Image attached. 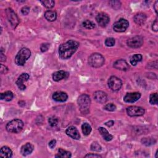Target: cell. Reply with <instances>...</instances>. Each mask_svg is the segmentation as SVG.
<instances>
[{
	"label": "cell",
	"mask_w": 158,
	"mask_h": 158,
	"mask_svg": "<svg viewBox=\"0 0 158 158\" xmlns=\"http://www.w3.org/2000/svg\"><path fill=\"white\" fill-rule=\"evenodd\" d=\"M79 43L74 40H69L59 47V55L62 59H69L77 51Z\"/></svg>",
	"instance_id": "6da1fadb"
},
{
	"label": "cell",
	"mask_w": 158,
	"mask_h": 158,
	"mask_svg": "<svg viewBox=\"0 0 158 158\" xmlns=\"http://www.w3.org/2000/svg\"><path fill=\"white\" fill-rule=\"evenodd\" d=\"M77 103L79 109L83 114H88L90 112L91 100L88 94H83L80 95L77 100Z\"/></svg>",
	"instance_id": "7a4b0ae2"
},
{
	"label": "cell",
	"mask_w": 158,
	"mask_h": 158,
	"mask_svg": "<svg viewBox=\"0 0 158 158\" xmlns=\"http://www.w3.org/2000/svg\"><path fill=\"white\" fill-rule=\"evenodd\" d=\"M31 56V51L27 48H23L18 52L14 62L17 66H24Z\"/></svg>",
	"instance_id": "3957f363"
},
{
	"label": "cell",
	"mask_w": 158,
	"mask_h": 158,
	"mask_svg": "<svg viewBox=\"0 0 158 158\" xmlns=\"http://www.w3.org/2000/svg\"><path fill=\"white\" fill-rule=\"evenodd\" d=\"M24 127V122L20 119H14L6 125V130L9 133H18L22 131Z\"/></svg>",
	"instance_id": "277c9868"
},
{
	"label": "cell",
	"mask_w": 158,
	"mask_h": 158,
	"mask_svg": "<svg viewBox=\"0 0 158 158\" xmlns=\"http://www.w3.org/2000/svg\"><path fill=\"white\" fill-rule=\"evenodd\" d=\"M104 58L100 53L91 54L88 60V62L90 66L94 68H99L104 64Z\"/></svg>",
	"instance_id": "5b68a950"
},
{
	"label": "cell",
	"mask_w": 158,
	"mask_h": 158,
	"mask_svg": "<svg viewBox=\"0 0 158 158\" xmlns=\"http://www.w3.org/2000/svg\"><path fill=\"white\" fill-rule=\"evenodd\" d=\"M108 85L112 91H117L121 88L122 82L119 78L115 76H111L108 80Z\"/></svg>",
	"instance_id": "8992f818"
},
{
	"label": "cell",
	"mask_w": 158,
	"mask_h": 158,
	"mask_svg": "<svg viewBox=\"0 0 158 158\" xmlns=\"http://www.w3.org/2000/svg\"><path fill=\"white\" fill-rule=\"evenodd\" d=\"M129 26V23L127 20L121 18L117 22H115L113 25V29L116 32H124Z\"/></svg>",
	"instance_id": "52a82bcc"
},
{
	"label": "cell",
	"mask_w": 158,
	"mask_h": 158,
	"mask_svg": "<svg viewBox=\"0 0 158 158\" xmlns=\"http://www.w3.org/2000/svg\"><path fill=\"white\" fill-rule=\"evenodd\" d=\"M6 13L9 22L11 24L13 27L15 28L19 24V19L17 16L14 13V10L10 8H7L6 10Z\"/></svg>",
	"instance_id": "ba28073f"
},
{
	"label": "cell",
	"mask_w": 158,
	"mask_h": 158,
	"mask_svg": "<svg viewBox=\"0 0 158 158\" xmlns=\"http://www.w3.org/2000/svg\"><path fill=\"white\" fill-rule=\"evenodd\" d=\"M145 112V109L139 106H132L127 108V113L130 117H140L144 115Z\"/></svg>",
	"instance_id": "9c48e42d"
},
{
	"label": "cell",
	"mask_w": 158,
	"mask_h": 158,
	"mask_svg": "<svg viewBox=\"0 0 158 158\" xmlns=\"http://www.w3.org/2000/svg\"><path fill=\"white\" fill-rule=\"evenodd\" d=\"M127 44L132 48H139L143 44V38L141 36H135L127 40Z\"/></svg>",
	"instance_id": "30bf717a"
},
{
	"label": "cell",
	"mask_w": 158,
	"mask_h": 158,
	"mask_svg": "<svg viewBox=\"0 0 158 158\" xmlns=\"http://www.w3.org/2000/svg\"><path fill=\"white\" fill-rule=\"evenodd\" d=\"M96 20L100 26L101 27H105L109 24L110 18L107 14L104 13H100L97 16Z\"/></svg>",
	"instance_id": "8fae6325"
},
{
	"label": "cell",
	"mask_w": 158,
	"mask_h": 158,
	"mask_svg": "<svg viewBox=\"0 0 158 158\" xmlns=\"http://www.w3.org/2000/svg\"><path fill=\"white\" fill-rule=\"evenodd\" d=\"M141 98V94L139 92L128 93L125 94L124 98V101L127 103H133L139 100Z\"/></svg>",
	"instance_id": "7c38bea8"
},
{
	"label": "cell",
	"mask_w": 158,
	"mask_h": 158,
	"mask_svg": "<svg viewBox=\"0 0 158 158\" xmlns=\"http://www.w3.org/2000/svg\"><path fill=\"white\" fill-rule=\"evenodd\" d=\"M30 76L27 73H24L19 77L16 83L20 90H24L26 89V86L24 85V82H27Z\"/></svg>",
	"instance_id": "4fadbf2b"
},
{
	"label": "cell",
	"mask_w": 158,
	"mask_h": 158,
	"mask_svg": "<svg viewBox=\"0 0 158 158\" xmlns=\"http://www.w3.org/2000/svg\"><path fill=\"white\" fill-rule=\"evenodd\" d=\"M93 98L97 103L103 104L105 103L108 99V94L103 91H97L93 94Z\"/></svg>",
	"instance_id": "5bb4252c"
},
{
	"label": "cell",
	"mask_w": 158,
	"mask_h": 158,
	"mask_svg": "<svg viewBox=\"0 0 158 158\" xmlns=\"http://www.w3.org/2000/svg\"><path fill=\"white\" fill-rule=\"evenodd\" d=\"M66 133L70 137L74 140H79L80 138L79 132L74 126H70V127H69L66 130Z\"/></svg>",
	"instance_id": "9a60e30c"
},
{
	"label": "cell",
	"mask_w": 158,
	"mask_h": 158,
	"mask_svg": "<svg viewBox=\"0 0 158 158\" xmlns=\"http://www.w3.org/2000/svg\"><path fill=\"white\" fill-rule=\"evenodd\" d=\"M113 67L115 69L122 71H126L129 69V66L128 63L124 59H119L115 61L114 63Z\"/></svg>",
	"instance_id": "2e32d148"
},
{
	"label": "cell",
	"mask_w": 158,
	"mask_h": 158,
	"mask_svg": "<svg viewBox=\"0 0 158 158\" xmlns=\"http://www.w3.org/2000/svg\"><path fill=\"white\" fill-rule=\"evenodd\" d=\"M52 99L57 102H65L68 99V95L66 93L63 91H56L52 96Z\"/></svg>",
	"instance_id": "e0dca14e"
},
{
	"label": "cell",
	"mask_w": 158,
	"mask_h": 158,
	"mask_svg": "<svg viewBox=\"0 0 158 158\" xmlns=\"http://www.w3.org/2000/svg\"><path fill=\"white\" fill-rule=\"evenodd\" d=\"M69 76V73L64 70H59L55 72L52 74V79L55 82H59L63 79L67 78Z\"/></svg>",
	"instance_id": "ac0fdd59"
},
{
	"label": "cell",
	"mask_w": 158,
	"mask_h": 158,
	"mask_svg": "<svg viewBox=\"0 0 158 158\" xmlns=\"http://www.w3.org/2000/svg\"><path fill=\"white\" fill-rule=\"evenodd\" d=\"M34 150V146L32 144L30 143H27L23 145L21 148L20 153L24 156H27L29 154H30L31 153L33 152Z\"/></svg>",
	"instance_id": "d6986e66"
},
{
	"label": "cell",
	"mask_w": 158,
	"mask_h": 158,
	"mask_svg": "<svg viewBox=\"0 0 158 158\" xmlns=\"http://www.w3.org/2000/svg\"><path fill=\"white\" fill-rule=\"evenodd\" d=\"M146 18L147 17H146V16L145 14L140 13L136 14L134 16V21L136 24L142 25L144 24L145 22H146Z\"/></svg>",
	"instance_id": "ffe728a7"
},
{
	"label": "cell",
	"mask_w": 158,
	"mask_h": 158,
	"mask_svg": "<svg viewBox=\"0 0 158 158\" xmlns=\"http://www.w3.org/2000/svg\"><path fill=\"white\" fill-rule=\"evenodd\" d=\"M0 156L6 158H10L13 156V151L9 147L6 146H3L0 151Z\"/></svg>",
	"instance_id": "44dd1931"
},
{
	"label": "cell",
	"mask_w": 158,
	"mask_h": 158,
	"mask_svg": "<svg viewBox=\"0 0 158 158\" xmlns=\"http://www.w3.org/2000/svg\"><path fill=\"white\" fill-rule=\"evenodd\" d=\"M98 130L100 134L101 135V136H103V138L106 142H109L112 140L113 136L111 135L106 129H104L103 127H100L98 129Z\"/></svg>",
	"instance_id": "7402d4cb"
},
{
	"label": "cell",
	"mask_w": 158,
	"mask_h": 158,
	"mask_svg": "<svg viewBox=\"0 0 158 158\" xmlns=\"http://www.w3.org/2000/svg\"><path fill=\"white\" fill-rule=\"evenodd\" d=\"M45 17L49 22H53L57 18V14L53 10H47L45 13Z\"/></svg>",
	"instance_id": "603a6c76"
},
{
	"label": "cell",
	"mask_w": 158,
	"mask_h": 158,
	"mask_svg": "<svg viewBox=\"0 0 158 158\" xmlns=\"http://www.w3.org/2000/svg\"><path fill=\"white\" fill-rule=\"evenodd\" d=\"M14 98V94L12 91H7L4 93H2L0 94V98L1 100H5L6 101H10Z\"/></svg>",
	"instance_id": "cb8c5ba5"
},
{
	"label": "cell",
	"mask_w": 158,
	"mask_h": 158,
	"mask_svg": "<svg viewBox=\"0 0 158 158\" xmlns=\"http://www.w3.org/2000/svg\"><path fill=\"white\" fill-rule=\"evenodd\" d=\"M72 154L70 152L62 150V148H59L58 150V154L56 155V157H61V158H69L71 157Z\"/></svg>",
	"instance_id": "d4e9b609"
},
{
	"label": "cell",
	"mask_w": 158,
	"mask_h": 158,
	"mask_svg": "<svg viewBox=\"0 0 158 158\" xmlns=\"http://www.w3.org/2000/svg\"><path fill=\"white\" fill-rule=\"evenodd\" d=\"M142 56L140 54H135L133 56H132V58H130V64L133 66H135L136 64H137V63L142 61Z\"/></svg>",
	"instance_id": "484cf974"
},
{
	"label": "cell",
	"mask_w": 158,
	"mask_h": 158,
	"mask_svg": "<svg viewBox=\"0 0 158 158\" xmlns=\"http://www.w3.org/2000/svg\"><path fill=\"white\" fill-rule=\"evenodd\" d=\"M82 130L84 135L88 136L91 132V127L89 124L85 122L82 125Z\"/></svg>",
	"instance_id": "4316f807"
},
{
	"label": "cell",
	"mask_w": 158,
	"mask_h": 158,
	"mask_svg": "<svg viewBox=\"0 0 158 158\" xmlns=\"http://www.w3.org/2000/svg\"><path fill=\"white\" fill-rule=\"evenodd\" d=\"M82 25L84 27L87 29H93L95 28V24H94V23L89 20H86L84 21L82 23Z\"/></svg>",
	"instance_id": "83f0119b"
},
{
	"label": "cell",
	"mask_w": 158,
	"mask_h": 158,
	"mask_svg": "<svg viewBox=\"0 0 158 158\" xmlns=\"http://www.w3.org/2000/svg\"><path fill=\"white\" fill-rule=\"evenodd\" d=\"M40 2L43 4V5L45 7L48 9L53 7L55 4V2L54 1H52V0H48V1H41Z\"/></svg>",
	"instance_id": "f1b7e54d"
},
{
	"label": "cell",
	"mask_w": 158,
	"mask_h": 158,
	"mask_svg": "<svg viewBox=\"0 0 158 158\" xmlns=\"http://www.w3.org/2000/svg\"><path fill=\"white\" fill-rule=\"evenodd\" d=\"M91 150L93 151H96V152H100L101 151V146L97 142H93L91 145Z\"/></svg>",
	"instance_id": "f546056e"
},
{
	"label": "cell",
	"mask_w": 158,
	"mask_h": 158,
	"mask_svg": "<svg viewBox=\"0 0 158 158\" xmlns=\"http://www.w3.org/2000/svg\"><path fill=\"white\" fill-rule=\"evenodd\" d=\"M157 93H154L150 94V103L151 104H157Z\"/></svg>",
	"instance_id": "4dcf8cb0"
},
{
	"label": "cell",
	"mask_w": 158,
	"mask_h": 158,
	"mask_svg": "<svg viewBox=\"0 0 158 158\" xmlns=\"http://www.w3.org/2000/svg\"><path fill=\"white\" fill-rule=\"evenodd\" d=\"M109 3L111 7L115 10L119 9L121 6V3L119 1H111Z\"/></svg>",
	"instance_id": "1f68e13d"
},
{
	"label": "cell",
	"mask_w": 158,
	"mask_h": 158,
	"mask_svg": "<svg viewBox=\"0 0 158 158\" xmlns=\"http://www.w3.org/2000/svg\"><path fill=\"white\" fill-rule=\"evenodd\" d=\"M104 109L105 110H106L108 111H110V112H113L114 111L115 109H116V106H115V105L112 104V103H109L107 104L106 105H105Z\"/></svg>",
	"instance_id": "d6a6232c"
},
{
	"label": "cell",
	"mask_w": 158,
	"mask_h": 158,
	"mask_svg": "<svg viewBox=\"0 0 158 158\" xmlns=\"http://www.w3.org/2000/svg\"><path fill=\"white\" fill-rule=\"evenodd\" d=\"M115 43V39L113 38H108L106 40H105V45L108 47H112L114 46Z\"/></svg>",
	"instance_id": "836d02e7"
},
{
	"label": "cell",
	"mask_w": 158,
	"mask_h": 158,
	"mask_svg": "<svg viewBox=\"0 0 158 158\" xmlns=\"http://www.w3.org/2000/svg\"><path fill=\"white\" fill-rule=\"evenodd\" d=\"M48 122L51 127H55L58 124V119L56 117H51L49 118Z\"/></svg>",
	"instance_id": "e575fe53"
},
{
	"label": "cell",
	"mask_w": 158,
	"mask_h": 158,
	"mask_svg": "<svg viewBox=\"0 0 158 158\" xmlns=\"http://www.w3.org/2000/svg\"><path fill=\"white\" fill-rule=\"evenodd\" d=\"M49 43H43L41 44V46H40V49H41V52H46L48 50L49 48Z\"/></svg>",
	"instance_id": "d590c367"
},
{
	"label": "cell",
	"mask_w": 158,
	"mask_h": 158,
	"mask_svg": "<svg viewBox=\"0 0 158 158\" xmlns=\"http://www.w3.org/2000/svg\"><path fill=\"white\" fill-rule=\"evenodd\" d=\"M0 72H1V74H6L8 72V68L4 66L3 64H1V68H0Z\"/></svg>",
	"instance_id": "8d00e7d4"
},
{
	"label": "cell",
	"mask_w": 158,
	"mask_h": 158,
	"mask_svg": "<svg viewBox=\"0 0 158 158\" xmlns=\"http://www.w3.org/2000/svg\"><path fill=\"white\" fill-rule=\"evenodd\" d=\"M21 12L24 15H27L30 12V7L28 6H24L21 9Z\"/></svg>",
	"instance_id": "74e56055"
},
{
	"label": "cell",
	"mask_w": 158,
	"mask_h": 158,
	"mask_svg": "<svg viewBox=\"0 0 158 158\" xmlns=\"http://www.w3.org/2000/svg\"><path fill=\"white\" fill-rule=\"evenodd\" d=\"M152 29L153 31H156V32H157V31H158V22H157V19L154 20V22H153L152 25Z\"/></svg>",
	"instance_id": "f35d334b"
},
{
	"label": "cell",
	"mask_w": 158,
	"mask_h": 158,
	"mask_svg": "<svg viewBox=\"0 0 158 158\" xmlns=\"http://www.w3.org/2000/svg\"><path fill=\"white\" fill-rule=\"evenodd\" d=\"M56 141L55 140H52L49 143V148L51 149L54 148L56 146Z\"/></svg>",
	"instance_id": "ab89813d"
},
{
	"label": "cell",
	"mask_w": 158,
	"mask_h": 158,
	"mask_svg": "<svg viewBox=\"0 0 158 158\" xmlns=\"http://www.w3.org/2000/svg\"><path fill=\"white\" fill-rule=\"evenodd\" d=\"M85 157H102V156L97 154H88L85 156Z\"/></svg>",
	"instance_id": "60d3db41"
},
{
	"label": "cell",
	"mask_w": 158,
	"mask_h": 158,
	"mask_svg": "<svg viewBox=\"0 0 158 158\" xmlns=\"http://www.w3.org/2000/svg\"><path fill=\"white\" fill-rule=\"evenodd\" d=\"M6 61V57L4 55L3 48H1V62H5Z\"/></svg>",
	"instance_id": "b9f144b4"
},
{
	"label": "cell",
	"mask_w": 158,
	"mask_h": 158,
	"mask_svg": "<svg viewBox=\"0 0 158 158\" xmlns=\"http://www.w3.org/2000/svg\"><path fill=\"white\" fill-rule=\"evenodd\" d=\"M114 122L113 121H109L105 123V125L108 126V127H112V126L114 125Z\"/></svg>",
	"instance_id": "7bdbcfd3"
},
{
	"label": "cell",
	"mask_w": 158,
	"mask_h": 158,
	"mask_svg": "<svg viewBox=\"0 0 158 158\" xmlns=\"http://www.w3.org/2000/svg\"><path fill=\"white\" fill-rule=\"evenodd\" d=\"M157 6H158V1H156L154 5V9L155 10V12L156 14H157Z\"/></svg>",
	"instance_id": "ee69618b"
},
{
	"label": "cell",
	"mask_w": 158,
	"mask_h": 158,
	"mask_svg": "<svg viewBox=\"0 0 158 158\" xmlns=\"http://www.w3.org/2000/svg\"><path fill=\"white\" fill-rule=\"evenodd\" d=\"M157 151H156V157H157Z\"/></svg>",
	"instance_id": "f6af8a7d"
}]
</instances>
